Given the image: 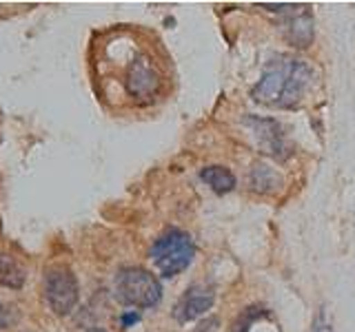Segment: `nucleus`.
Returning <instances> with one entry per match:
<instances>
[{"mask_svg":"<svg viewBox=\"0 0 355 332\" xmlns=\"http://www.w3.org/2000/svg\"><path fill=\"white\" fill-rule=\"evenodd\" d=\"M311 80V66L291 55H273L264 64L258 84L253 86V100L266 107L288 109L300 102Z\"/></svg>","mask_w":355,"mask_h":332,"instance_id":"obj_1","label":"nucleus"},{"mask_svg":"<svg viewBox=\"0 0 355 332\" xmlns=\"http://www.w3.org/2000/svg\"><path fill=\"white\" fill-rule=\"evenodd\" d=\"M193 255H196V243L191 235L178 228H169L151 246V259L155 264V268L164 277H175L178 273H182L193 261Z\"/></svg>","mask_w":355,"mask_h":332,"instance_id":"obj_2","label":"nucleus"},{"mask_svg":"<svg viewBox=\"0 0 355 332\" xmlns=\"http://www.w3.org/2000/svg\"><path fill=\"white\" fill-rule=\"evenodd\" d=\"M114 290L122 304L133 308H151L162 297V286L155 279V275L144 268H136V266L133 268H122L116 275Z\"/></svg>","mask_w":355,"mask_h":332,"instance_id":"obj_3","label":"nucleus"},{"mask_svg":"<svg viewBox=\"0 0 355 332\" xmlns=\"http://www.w3.org/2000/svg\"><path fill=\"white\" fill-rule=\"evenodd\" d=\"M162 89V77L147 53H136L125 69V91L133 102H149Z\"/></svg>","mask_w":355,"mask_h":332,"instance_id":"obj_4","label":"nucleus"},{"mask_svg":"<svg viewBox=\"0 0 355 332\" xmlns=\"http://www.w3.org/2000/svg\"><path fill=\"white\" fill-rule=\"evenodd\" d=\"M44 302L53 310L55 315H69L78 306V297H80V288L78 279L67 266H51L44 273L42 284Z\"/></svg>","mask_w":355,"mask_h":332,"instance_id":"obj_5","label":"nucleus"},{"mask_svg":"<svg viewBox=\"0 0 355 332\" xmlns=\"http://www.w3.org/2000/svg\"><path fill=\"white\" fill-rule=\"evenodd\" d=\"M247 124L253 129L255 133V140H258L260 149L264 153L273 155L275 160H286L288 158V144H286V138H284V129L280 127V122L277 120H271V118H253V116H247Z\"/></svg>","mask_w":355,"mask_h":332,"instance_id":"obj_6","label":"nucleus"},{"mask_svg":"<svg viewBox=\"0 0 355 332\" xmlns=\"http://www.w3.org/2000/svg\"><path fill=\"white\" fill-rule=\"evenodd\" d=\"M214 290L207 286H191L180 297V302L173 306V317L178 324H187L198 317H202L207 310L214 306Z\"/></svg>","mask_w":355,"mask_h":332,"instance_id":"obj_7","label":"nucleus"},{"mask_svg":"<svg viewBox=\"0 0 355 332\" xmlns=\"http://www.w3.org/2000/svg\"><path fill=\"white\" fill-rule=\"evenodd\" d=\"M309 7H300L293 14H288V20L282 25L284 38L293 44V47H309L313 40V18L306 11Z\"/></svg>","mask_w":355,"mask_h":332,"instance_id":"obj_8","label":"nucleus"},{"mask_svg":"<svg viewBox=\"0 0 355 332\" xmlns=\"http://www.w3.org/2000/svg\"><path fill=\"white\" fill-rule=\"evenodd\" d=\"M249 188L260 195L277 193L282 188V175L275 169H271V166L258 162V164H253L249 171Z\"/></svg>","mask_w":355,"mask_h":332,"instance_id":"obj_9","label":"nucleus"},{"mask_svg":"<svg viewBox=\"0 0 355 332\" xmlns=\"http://www.w3.org/2000/svg\"><path fill=\"white\" fill-rule=\"evenodd\" d=\"M200 180L209 184L218 195H225L236 188V177L225 166H207V169L200 171Z\"/></svg>","mask_w":355,"mask_h":332,"instance_id":"obj_10","label":"nucleus"},{"mask_svg":"<svg viewBox=\"0 0 355 332\" xmlns=\"http://www.w3.org/2000/svg\"><path fill=\"white\" fill-rule=\"evenodd\" d=\"M27 273L25 268L9 255H0V286L11 288V290H18V288L25 286Z\"/></svg>","mask_w":355,"mask_h":332,"instance_id":"obj_11","label":"nucleus"},{"mask_svg":"<svg viewBox=\"0 0 355 332\" xmlns=\"http://www.w3.org/2000/svg\"><path fill=\"white\" fill-rule=\"evenodd\" d=\"M138 321H140V315L138 313H129V310H127V313L120 317V326L122 328H131L133 324H138Z\"/></svg>","mask_w":355,"mask_h":332,"instance_id":"obj_12","label":"nucleus"},{"mask_svg":"<svg viewBox=\"0 0 355 332\" xmlns=\"http://www.w3.org/2000/svg\"><path fill=\"white\" fill-rule=\"evenodd\" d=\"M9 324H11V310L0 302V330L7 328Z\"/></svg>","mask_w":355,"mask_h":332,"instance_id":"obj_13","label":"nucleus"},{"mask_svg":"<svg viewBox=\"0 0 355 332\" xmlns=\"http://www.w3.org/2000/svg\"><path fill=\"white\" fill-rule=\"evenodd\" d=\"M214 326H216V321H214V319H211V321H205V324L200 326L196 332H214Z\"/></svg>","mask_w":355,"mask_h":332,"instance_id":"obj_14","label":"nucleus"}]
</instances>
